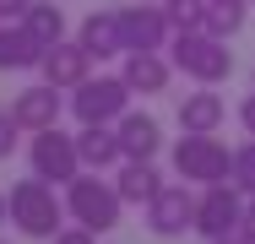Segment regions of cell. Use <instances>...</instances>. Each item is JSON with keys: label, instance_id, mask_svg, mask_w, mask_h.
I'll list each match as a JSON object with an SVG mask.
<instances>
[{"label": "cell", "instance_id": "obj_6", "mask_svg": "<svg viewBox=\"0 0 255 244\" xmlns=\"http://www.w3.org/2000/svg\"><path fill=\"white\" fill-rule=\"evenodd\" d=\"M27 163H33V174H38V179H49V185H71V179L82 174V152H76V136H65L60 125H49V130H33Z\"/></svg>", "mask_w": 255, "mask_h": 244}, {"label": "cell", "instance_id": "obj_18", "mask_svg": "<svg viewBox=\"0 0 255 244\" xmlns=\"http://www.w3.org/2000/svg\"><path fill=\"white\" fill-rule=\"evenodd\" d=\"M76 152H82V168H114V163H125V152H120V136H114V125H82V136H76Z\"/></svg>", "mask_w": 255, "mask_h": 244}, {"label": "cell", "instance_id": "obj_14", "mask_svg": "<svg viewBox=\"0 0 255 244\" xmlns=\"http://www.w3.org/2000/svg\"><path fill=\"white\" fill-rule=\"evenodd\" d=\"M130 93H168V76H174V60H163L157 49H130L125 54V71Z\"/></svg>", "mask_w": 255, "mask_h": 244}, {"label": "cell", "instance_id": "obj_16", "mask_svg": "<svg viewBox=\"0 0 255 244\" xmlns=\"http://www.w3.org/2000/svg\"><path fill=\"white\" fill-rule=\"evenodd\" d=\"M44 65V44L22 22H0V71H33Z\"/></svg>", "mask_w": 255, "mask_h": 244}, {"label": "cell", "instance_id": "obj_12", "mask_svg": "<svg viewBox=\"0 0 255 244\" xmlns=\"http://www.w3.org/2000/svg\"><path fill=\"white\" fill-rule=\"evenodd\" d=\"M114 136H120V152H125V157H157V146H163L157 120L141 114V109H125V114L114 120Z\"/></svg>", "mask_w": 255, "mask_h": 244}, {"label": "cell", "instance_id": "obj_3", "mask_svg": "<svg viewBox=\"0 0 255 244\" xmlns=\"http://www.w3.org/2000/svg\"><path fill=\"white\" fill-rule=\"evenodd\" d=\"M174 174L185 185H223L234 174V152L217 141V130H185L174 141Z\"/></svg>", "mask_w": 255, "mask_h": 244}, {"label": "cell", "instance_id": "obj_21", "mask_svg": "<svg viewBox=\"0 0 255 244\" xmlns=\"http://www.w3.org/2000/svg\"><path fill=\"white\" fill-rule=\"evenodd\" d=\"M174 33H206V0H163Z\"/></svg>", "mask_w": 255, "mask_h": 244}, {"label": "cell", "instance_id": "obj_11", "mask_svg": "<svg viewBox=\"0 0 255 244\" xmlns=\"http://www.w3.org/2000/svg\"><path fill=\"white\" fill-rule=\"evenodd\" d=\"M87 65H93V54H87V49L60 38V44L44 49V65H38V71H44V82H49V87H82V82H87Z\"/></svg>", "mask_w": 255, "mask_h": 244}, {"label": "cell", "instance_id": "obj_29", "mask_svg": "<svg viewBox=\"0 0 255 244\" xmlns=\"http://www.w3.org/2000/svg\"><path fill=\"white\" fill-rule=\"evenodd\" d=\"M5 217H11V195L0 190V223H5Z\"/></svg>", "mask_w": 255, "mask_h": 244}, {"label": "cell", "instance_id": "obj_25", "mask_svg": "<svg viewBox=\"0 0 255 244\" xmlns=\"http://www.w3.org/2000/svg\"><path fill=\"white\" fill-rule=\"evenodd\" d=\"M27 5H33V0H0V22H22Z\"/></svg>", "mask_w": 255, "mask_h": 244}, {"label": "cell", "instance_id": "obj_17", "mask_svg": "<svg viewBox=\"0 0 255 244\" xmlns=\"http://www.w3.org/2000/svg\"><path fill=\"white\" fill-rule=\"evenodd\" d=\"M114 190L125 195V206H147V201L163 190V174L152 168V157H125V163H120Z\"/></svg>", "mask_w": 255, "mask_h": 244}, {"label": "cell", "instance_id": "obj_1", "mask_svg": "<svg viewBox=\"0 0 255 244\" xmlns=\"http://www.w3.org/2000/svg\"><path fill=\"white\" fill-rule=\"evenodd\" d=\"M120 212H125V195L114 190L109 179H98V168H82L65 185V217L82 223V228H93V234L120 228Z\"/></svg>", "mask_w": 255, "mask_h": 244}, {"label": "cell", "instance_id": "obj_26", "mask_svg": "<svg viewBox=\"0 0 255 244\" xmlns=\"http://www.w3.org/2000/svg\"><path fill=\"white\" fill-rule=\"evenodd\" d=\"M239 125H245V136H255V93L239 103Z\"/></svg>", "mask_w": 255, "mask_h": 244}, {"label": "cell", "instance_id": "obj_8", "mask_svg": "<svg viewBox=\"0 0 255 244\" xmlns=\"http://www.w3.org/2000/svg\"><path fill=\"white\" fill-rule=\"evenodd\" d=\"M147 228L157 239H179L185 228H196V195L185 185H163V190L147 201Z\"/></svg>", "mask_w": 255, "mask_h": 244}, {"label": "cell", "instance_id": "obj_23", "mask_svg": "<svg viewBox=\"0 0 255 244\" xmlns=\"http://www.w3.org/2000/svg\"><path fill=\"white\" fill-rule=\"evenodd\" d=\"M16 136H22V125H16V114L11 109H0V163L16 152Z\"/></svg>", "mask_w": 255, "mask_h": 244}, {"label": "cell", "instance_id": "obj_24", "mask_svg": "<svg viewBox=\"0 0 255 244\" xmlns=\"http://www.w3.org/2000/svg\"><path fill=\"white\" fill-rule=\"evenodd\" d=\"M49 244H98V234H93V228H82V223H71V228H60Z\"/></svg>", "mask_w": 255, "mask_h": 244}, {"label": "cell", "instance_id": "obj_22", "mask_svg": "<svg viewBox=\"0 0 255 244\" xmlns=\"http://www.w3.org/2000/svg\"><path fill=\"white\" fill-rule=\"evenodd\" d=\"M228 179L239 185V195H255V136L245 146H234V174Z\"/></svg>", "mask_w": 255, "mask_h": 244}, {"label": "cell", "instance_id": "obj_15", "mask_svg": "<svg viewBox=\"0 0 255 244\" xmlns=\"http://www.w3.org/2000/svg\"><path fill=\"white\" fill-rule=\"evenodd\" d=\"M223 120H228L223 93H212V87H201V82H196V93L179 98V130H217Z\"/></svg>", "mask_w": 255, "mask_h": 244}, {"label": "cell", "instance_id": "obj_5", "mask_svg": "<svg viewBox=\"0 0 255 244\" xmlns=\"http://www.w3.org/2000/svg\"><path fill=\"white\" fill-rule=\"evenodd\" d=\"M130 109V82L125 76H87L82 87H71V114L82 125H114Z\"/></svg>", "mask_w": 255, "mask_h": 244}, {"label": "cell", "instance_id": "obj_2", "mask_svg": "<svg viewBox=\"0 0 255 244\" xmlns=\"http://www.w3.org/2000/svg\"><path fill=\"white\" fill-rule=\"evenodd\" d=\"M60 217H65V195H54L49 179H16L11 185V223L27 234V239H54L60 234Z\"/></svg>", "mask_w": 255, "mask_h": 244}, {"label": "cell", "instance_id": "obj_27", "mask_svg": "<svg viewBox=\"0 0 255 244\" xmlns=\"http://www.w3.org/2000/svg\"><path fill=\"white\" fill-rule=\"evenodd\" d=\"M206 244H255L245 228H234V234H217V239H206Z\"/></svg>", "mask_w": 255, "mask_h": 244}, {"label": "cell", "instance_id": "obj_13", "mask_svg": "<svg viewBox=\"0 0 255 244\" xmlns=\"http://www.w3.org/2000/svg\"><path fill=\"white\" fill-rule=\"evenodd\" d=\"M76 44L87 49L93 60H114L125 54V33H120V11H93L82 27H76Z\"/></svg>", "mask_w": 255, "mask_h": 244}, {"label": "cell", "instance_id": "obj_28", "mask_svg": "<svg viewBox=\"0 0 255 244\" xmlns=\"http://www.w3.org/2000/svg\"><path fill=\"white\" fill-rule=\"evenodd\" d=\"M239 228H245V234H250V239H255V195H250V201H245V217H239Z\"/></svg>", "mask_w": 255, "mask_h": 244}, {"label": "cell", "instance_id": "obj_19", "mask_svg": "<svg viewBox=\"0 0 255 244\" xmlns=\"http://www.w3.org/2000/svg\"><path fill=\"white\" fill-rule=\"evenodd\" d=\"M22 27H27L44 49H49V44H60V38H65V11H60L54 0H33V5L22 11Z\"/></svg>", "mask_w": 255, "mask_h": 244}, {"label": "cell", "instance_id": "obj_10", "mask_svg": "<svg viewBox=\"0 0 255 244\" xmlns=\"http://www.w3.org/2000/svg\"><path fill=\"white\" fill-rule=\"evenodd\" d=\"M60 87H49V82H38V87H22V93L11 98V114H16V125L22 130H49V125H60Z\"/></svg>", "mask_w": 255, "mask_h": 244}, {"label": "cell", "instance_id": "obj_9", "mask_svg": "<svg viewBox=\"0 0 255 244\" xmlns=\"http://www.w3.org/2000/svg\"><path fill=\"white\" fill-rule=\"evenodd\" d=\"M120 33H125V54L130 49H163L174 22L163 5H120Z\"/></svg>", "mask_w": 255, "mask_h": 244}, {"label": "cell", "instance_id": "obj_20", "mask_svg": "<svg viewBox=\"0 0 255 244\" xmlns=\"http://www.w3.org/2000/svg\"><path fill=\"white\" fill-rule=\"evenodd\" d=\"M250 16V0H206V33L212 38H234Z\"/></svg>", "mask_w": 255, "mask_h": 244}, {"label": "cell", "instance_id": "obj_4", "mask_svg": "<svg viewBox=\"0 0 255 244\" xmlns=\"http://www.w3.org/2000/svg\"><path fill=\"white\" fill-rule=\"evenodd\" d=\"M174 71H185L190 82H201V87H217V82H228L234 76V49L228 38H212V33H174Z\"/></svg>", "mask_w": 255, "mask_h": 244}, {"label": "cell", "instance_id": "obj_7", "mask_svg": "<svg viewBox=\"0 0 255 244\" xmlns=\"http://www.w3.org/2000/svg\"><path fill=\"white\" fill-rule=\"evenodd\" d=\"M245 217V201H239V185L223 179V185H201L196 195V234L201 239H217V234H234Z\"/></svg>", "mask_w": 255, "mask_h": 244}]
</instances>
